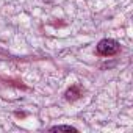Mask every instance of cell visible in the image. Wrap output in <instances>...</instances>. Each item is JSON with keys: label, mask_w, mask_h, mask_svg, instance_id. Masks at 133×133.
<instances>
[{"label": "cell", "mask_w": 133, "mask_h": 133, "mask_svg": "<svg viewBox=\"0 0 133 133\" xmlns=\"http://www.w3.org/2000/svg\"><path fill=\"white\" fill-rule=\"evenodd\" d=\"M96 50H97V55H100V56H113V55L119 53L121 45L114 39H102L97 44V49Z\"/></svg>", "instance_id": "cell-1"}, {"label": "cell", "mask_w": 133, "mask_h": 133, "mask_svg": "<svg viewBox=\"0 0 133 133\" xmlns=\"http://www.w3.org/2000/svg\"><path fill=\"white\" fill-rule=\"evenodd\" d=\"M64 96H66V99H68V100L74 102V100H77V99H80L83 96V89H82L80 85H72L68 91H66Z\"/></svg>", "instance_id": "cell-2"}, {"label": "cell", "mask_w": 133, "mask_h": 133, "mask_svg": "<svg viewBox=\"0 0 133 133\" xmlns=\"http://www.w3.org/2000/svg\"><path fill=\"white\" fill-rule=\"evenodd\" d=\"M50 131H77V128L72 125H55L50 128Z\"/></svg>", "instance_id": "cell-3"}]
</instances>
